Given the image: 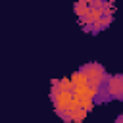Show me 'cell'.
<instances>
[{"label": "cell", "mask_w": 123, "mask_h": 123, "mask_svg": "<svg viewBox=\"0 0 123 123\" xmlns=\"http://www.w3.org/2000/svg\"><path fill=\"white\" fill-rule=\"evenodd\" d=\"M50 102L54 106V111L58 110H67V108H75V92H73V85L69 77H62V79H54L52 86H50Z\"/></svg>", "instance_id": "6da1fadb"}, {"label": "cell", "mask_w": 123, "mask_h": 123, "mask_svg": "<svg viewBox=\"0 0 123 123\" xmlns=\"http://www.w3.org/2000/svg\"><path fill=\"white\" fill-rule=\"evenodd\" d=\"M106 94H108V102L123 100V73H113V75L108 77Z\"/></svg>", "instance_id": "7a4b0ae2"}, {"label": "cell", "mask_w": 123, "mask_h": 123, "mask_svg": "<svg viewBox=\"0 0 123 123\" xmlns=\"http://www.w3.org/2000/svg\"><path fill=\"white\" fill-rule=\"evenodd\" d=\"M111 21H113V13H111V12H104V13H98V17L94 19V23H90V25L85 27L83 31L88 33V35H98V33H102L104 29H108V27L111 25Z\"/></svg>", "instance_id": "3957f363"}, {"label": "cell", "mask_w": 123, "mask_h": 123, "mask_svg": "<svg viewBox=\"0 0 123 123\" xmlns=\"http://www.w3.org/2000/svg\"><path fill=\"white\" fill-rule=\"evenodd\" d=\"M73 12H75L77 19L85 17V15L90 12V0H79V2H75V6H73Z\"/></svg>", "instance_id": "277c9868"}, {"label": "cell", "mask_w": 123, "mask_h": 123, "mask_svg": "<svg viewBox=\"0 0 123 123\" xmlns=\"http://www.w3.org/2000/svg\"><path fill=\"white\" fill-rule=\"evenodd\" d=\"M113 123H123V111H121V113L115 117V121H113Z\"/></svg>", "instance_id": "5b68a950"}]
</instances>
